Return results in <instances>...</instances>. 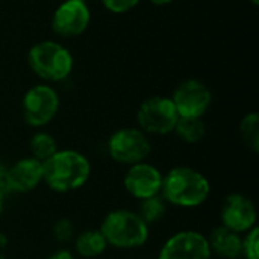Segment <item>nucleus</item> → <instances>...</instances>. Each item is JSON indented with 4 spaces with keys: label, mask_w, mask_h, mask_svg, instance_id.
I'll return each mask as SVG.
<instances>
[{
    "label": "nucleus",
    "mask_w": 259,
    "mask_h": 259,
    "mask_svg": "<svg viewBox=\"0 0 259 259\" xmlns=\"http://www.w3.org/2000/svg\"><path fill=\"white\" fill-rule=\"evenodd\" d=\"M70 246L77 259H100L109 250V246L97 226L79 229Z\"/></svg>",
    "instance_id": "2eb2a0df"
},
{
    "label": "nucleus",
    "mask_w": 259,
    "mask_h": 259,
    "mask_svg": "<svg viewBox=\"0 0 259 259\" xmlns=\"http://www.w3.org/2000/svg\"><path fill=\"white\" fill-rule=\"evenodd\" d=\"M27 149H29V156H32L33 159L44 164L61 147H59V143L55 138V135H52L50 132L44 131V129H38L29 138Z\"/></svg>",
    "instance_id": "f3484780"
},
{
    "label": "nucleus",
    "mask_w": 259,
    "mask_h": 259,
    "mask_svg": "<svg viewBox=\"0 0 259 259\" xmlns=\"http://www.w3.org/2000/svg\"><path fill=\"white\" fill-rule=\"evenodd\" d=\"M211 178L196 165L175 164L164 170L161 196L171 209L197 211L212 197Z\"/></svg>",
    "instance_id": "f257e3e1"
},
{
    "label": "nucleus",
    "mask_w": 259,
    "mask_h": 259,
    "mask_svg": "<svg viewBox=\"0 0 259 259\" xmlns=\"http://www.w3.org/2000/svg\"><path fill=\"white\" fill-rule=\"evenodd\" d=\"M42 185L58 196H68L83 190L93 178L90 156L71 147H61L42 164Z\"/></svg>",
    "instance_id": "f03ea898"
},
{
    "label": "nucleus",
    "mask_w": 259,
    "mask_h": 259,
    "mask_svg": "<svg viewBox=\"0 0 259 259\" xmlns=\"http://www.w3.org/2000/svg\"><path fill=\"white\" fill-rule=\"evenodd\" d=\"M164 170L153 161L147 159L124 167L121 175V188L135 203L161 194Z\"/></svg>",
    "instance_id": "1a4fd4ad"
},
{
    "label": "nucleus",
    "mask_w": 259,
    "mask_h": 259,
    "mask_svg": "<svg viewBox=\"0 0 259 259\" xmlns=\"http://www.w3.org/2000/svg\"><path fill=\"white\" fill-rule=\"evenodd\" d=\"M91 21V11L85 0H64L53 12L52 29L56 35L73 38L82 35Z\"/></svg>",
    "instance_id": "ddd939ff"
},
{
    "label": "nucleus",
    "mask_w": 259,
    "mask_h": 259,
    "mask_svg": "<svg viewBox=\"0 0 259 259\" xmlns=\"http://www.w3.org/2000/svg\"><path fill=\"white\" fill-rule=\"evenodd\" d=\"M206 238L214 259H241L243 235L215 223L206 232Z\"/></svg>",
    "instance_id": "4468645a"
},
{
    "label": "nucleus",
    "mask_w": 259,
    "mask_h": 259,
    "mask_svg": "<svg viewBox=\"0 0 259 259\" xmlns=\"http://www.w3.org/2000/svg\"><path fill=\"white\" fill-rule=\"evenodd\" d=\"M153 5H158V6H164V5H168V3H171L173 0H150Z\"/></svg>",
    "instance_id": "bb28decb"
},
{
    "label": "nucleus",
    "mask_w": 259,
    "mask_h": 259,
    "mask_svg": "<svg viewBox=\"0 0 259 259\" xmlns=\"http://www.w3.org/2000/svg\"><path fill=\"white\" fill-rule=\"evenodd\" d=\"M173 134L181 143H184L187 146H196L205 140V137L208 134V127H206V123L203 121V118L179 117Z\"/></svg>",
    "instance_id": "a211bd4d"
},
{
    "label": "nucleus",
    "mask_w": 259,
    "mask_h": 259,
    "mask_svg": "<svg viewBox=\"0 0 259 259\" xmlns=\"http://www.w3.org/2000/svg\"><path fill=\"white\" fill-rule=\"evenodd\" d=\"M155 259H214L206 232L197 228H179L168 234L156 250Z\"/></svg>",
    "instance_id": "423d86ee"
},
{
    "label": "nucleus",
    "mask_w": 259,
    "mask_h": 259,
    "mask_svg": "<svg viewBox=\"0 0 259 259\" xmlns=\"http://www.w3.org/2000/svg\"><path fill=\"white\" fill-rule=\"evenodd\" d=\"M250 2H252V3H253L255 6H258V5H259V0H250Z\"/></svg>",
    "instance_id": "c85d7f7f"
},
{
    "label": "nucleus",
    "mask_w": 259,
    "mask_h": 259,
    "mask_svg": "<svg viewBox=\"0 0 259 259\" xmlns=\"http://www.w3.org/2000/svg\"><path fill=\"white\" fill-rule=\"evenodd\" d=\"M141 0H102L103 6L112 14H126L132 11Z\"/></svg>",
    "instance_id": "4be33fe9"
},
{
    "label": "nucleus",
    "mask_w": 259,
    "mask_h": 259,
    "mask_svg": "<svg viewBox=\"0 0 259 259\" xmlns=\"http://www.w3.org/2000/svg\"><path fill=\"white\" fill-rule=\"evenodd\" d=\"M97 228L109 249L117 252H138L152 240V229L141 220L134 208L117 206L106 211Z\"/></svg>",
    "instance_id": "7ed1b4c3"
},
{
    "label": "nucleus",
    "mask_w": 259,
    "mask_h": 259,
    "mask_svg": "<svg viewBox=\"0 0 259 259\" xmlns=\"http://www.w3.org/2000/svg\"><path fill=\"white\" fill-rule=\"evenodd\" d=\"M85 2H88V0H85Z\"/></svg>",
    "instance_id": "c756f323"
},
{
    "label": "nucleus",
    "mask_w": 259,
    "mask_h": 259,
    "mask_svg": "<svg viewBox=\"0 0 259 259\" xmlns=\"http://www.w3.org/2000/svg\"><path fill=\"white\" fill-rule=\"evenodd\" d=\"M6 167L8 165L0 161V194L9 197V194H8V185H6Z\"/></svg>",
    "instance_id": "b1692460"
},
{
    "label": "nucleus",
    "mask_w": 259,
    "mask_h": 259,
    "mask_svg": "<svg viewBox=\"0 0 259 259\" xmlns=\"http://www.w3.org/2000/svg\"><path fill=\"white\" fill-rule=\"evenodd\" d=\"M241 259H259V228H253L243 235Z\"/></svg>",
    "instance_id": "412c9836"
},
{
    "label": "nucleus",
    "mask_w": 259,
    "mask_h": 259,
    "mask_svg": "<svg viewBox=\"0 0 259 259\" xmlns=\"http://www.w3.org/2000/svg\"><path fill=\"white\" fill-rule=\"evenodd\" d=\"M105 149L108 159L124 168L150 159L153 143L152 138L137 126H124L108 137Z\"/></svg>",
    "instance_id": "20e7f679"
},
{
    "label": "nucleus",
    "mask_w": 259,
    "mask_h": 259,
    "mask_svg": "<svg viewBox=\"0 0 259 259\" xmlns=\"http://www.w3.org/2000/svg\"><path fill=\"white\" fill-rule=\"evenodd\" d=\"M217 223L232 232L244 235L258 226V206L249 194L232 191L223 197L219 206Z\"/></svg>",
    "instance_id": "9d476101"
},
{
    "label": "nucleus",
    "mask_w": 259,
    "mask_h": 259,
    "mask_svg": "<svg viewBox=\"0 0 259 259\" xmlns=\"http://www.w3.org/2000/svg\"><path fill=\"white\" fill-rule=\"evenodd\" d=\"M30 70L46 82L65 80L74 67L73 55L56 41H41L30 47L27 53Z\"/></svg>",
    "instance_id": "39448f33"
},
{
    "label": "nucleus",
    "mask_w": 259,
    "mask_h": 259,
    "mask_svg": "<svg viewBox=\"0 0 259 259\" xmlns=\"http://www.w3.org/2000/svg\"><path fill=\"white\" fill-rule=\"evenodd\" d=\"M179 114L170 97L153 96L146 99L137 111V127L146 135L168 137L173 134Z\"/></svg>",
    "instance_id": "6e6552de"
},
{
    "label": "nucleus",
    "mask_w": 259,
    "mask_h": 259,
    "mask_svg": "<svg viewBox=\"0 0 259 259\" xmlns=\"http://www.w3.org/2000/svg\"><path fill=\"white\" fill-rule=\"evenodd\" d=\"M42 162L32 156H21L6 167V185L9 196H26L42 187Z\"/></svg>",
    "instance_id": "f8f14e48"
},
{
    "label": "nucleus",
    "mask_w": 259,
    "mask_h": 259,
    "mask_svg": "<svg viewBox=\"0 0 259 259\" xmlns=\"http://www.w3.org/2000/svg\"><path fill=\"white\" fill-rule=\"evenodd\" d=\"M77 226L71 217L61 215L50 225V238L58 247H68L77 234Z\"/></svg>",
    "instance_id": "6ab92c4d"
},
{
    "label": "nucleus",
    "mask_w": 259,
    "mask_h": 259,
    "mask_svg": "<svg viewBox=\"0 0 259 259\" xmlns=\"http://www.w3.org/2000/svg\"><path fill=\"white\" fill-rule=\"evenodd\" d=\"M6 196H3V194H0V220L3 219V215H5V209H6Z\"/></svg>",
    "instance_id": "a878e982"
},
{
    "label": "nucleus",
    "mask_w": 259,
    "mask_h": 259,
    "mask_svg": "<svg viewBox=\"0 0 259 259\" xmlns=\"http://www.w3.org/2000/svg\"><path fill=\"white\" fill-rule=\"evenodd\" d=\"M9 246V235L5 232H0V252H5Z\"/></svg>",
    "instance_id": "393cba45"
},
{
    "label": "nucleus",
    "mask_w": 259,
    "mask_h": 259,
    "mask_svg": "<svg viewBox=\"0 0 259 259\" xmlns=\"http://www.w3.org/2000/svg\"><path fill=\"white\" fill-rule=\"evenodd\" d=\"M42 259H77L70 247H56L49 252Z\"/></svg>",
    "instance_id": "5701e85b"
},
{
    "label": "nucleus",
    "mask_w": 259,
    "mask_h": 259,
    "mask_svg": "<svg viewBox=\"0 0 259 259\" xmlns=\"http://www.w3.org/2000/svg\"><path fill=\"white\" fill-rule=\"evenodd\" d=\"M134 209L141 217V220L153 231L155 228L161 226L167 220L171 208L167 205V202L159 194V196H155V197L137 202Z\"/></svg>",
    "instance_id": "dca6fc26"
},
{
    "label": "nucleus",
    "mask_w": 259,
    "mask_h": 259,
    "mask_svg": "<svg viewBox=\"0 0 259 259\" xmlns=\"http://www.w3.org/2000/svg\"><path fill=\"white\" fill-rule=\"evenodd\" d=\"M59 106L61 99L58 91L47 83H38L24 93L21 99V115L29 127L38 131L56 118Z\"/></svg>",
    "instance_id": "0eeeda50"
},
{
    "label": "nucleus",
    "mask_w": 259,
    "mask_h": 259,
    "mask_svg": "<svg viewBox=\"0 0 259 259\" xmlns=\"http://www.w3.org/2000/svg\"><path fill=\"white\" fill-rule=\"evenodd\" d=\"M240 138L244 144V147L252 152L258 153L259 152V115L258 112H249L246 114L238 126Z\"/></svg>",
    "instance_id": "aec40b11"
},
{
    "label": "nucleus",
    "mask_w": 259,
    "mask_h": 259,
    "mask_svg": "<svg viewBox=\"0 0 259 259\" xmlns=\"http://www.w3.org/2000/svg\"><path fill=\"white\" fill-rule=\"evenodd\" d=\"M0 259H9V256L5 255V252H0Z\"/></svg>",
    "instance_id": "cd10ccee"
},
{
    "label": "nucleus",
    "mask_w": 259,
    "mask_h": 259,
    "mask_svg": "<svg viewBox=\"0 0 259 259\" xmlns=\"http://www.w3.org/2000/svg\"><path fill=\"white\" fill-rule=\"evenodd\" d=\"M170 99L173 100L179 117L184 118H203L212 103L211 90L199 79L181 82Z\"/></svg>",
    "instance_id": "9b49d317"
}]
</instances>
